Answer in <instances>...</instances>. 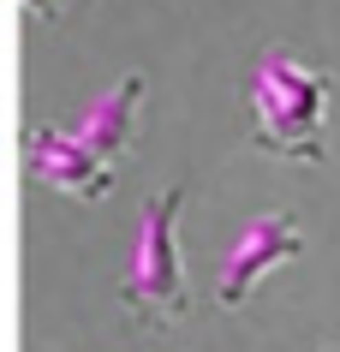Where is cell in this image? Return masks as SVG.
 <instances>
[{
    "instance_id": "1",
    "label": "cell",
    "mask_w": 340,
    "mask_h": 352,
    "mask_svg": "<svg viewBox=\"0 0 340 352\" xmlns=\"http://www.w3.org/2000/svg\"><path fill=\"white\" fill-rule=\"evenodd\" d=\"M245 102H251V144L275 162L322 167L328 162V102L335 78L322 66H304L293 48L269 42L245 72Z\"/></svg>"
},
{
    "instance_id": "2",
    "label": "cell",
    "mask_w": 340,
    "mask_h": 352,
    "mask_svg": "<svg viewBox=\"0 0 340 352\" xmlns=\"http://www.w3.org/2000/svg\"><path fill=\"white\" fill-rule=\"evenodd\" d=\"M191 191L168 186L155 191L144 215H137L132 251H126V275H120V305L144 334H173L191 316V280L179 257V209Z\"/></svg>"
},
{
    "instance_id": "3",
    "label": "cell",
    "mask_w": 340,
    "mask_h": 352,
    "mask_svg": "<svg viewBox=\"0 0 340 352\" xmlns=\"http://www.w3.org/2000/svg\"><path fill=\"white\" fill-rule=\"evenodd\" d=\"M299 257H304V221L293 209H263V215L239 221L233 245L221 251V269H215V305L221 311H245L251 293L275 269H286Z\"/></svg>"
},
{
    "instance_id": "4",
    "label": "cell",
    "mask_w": 340,
    "mask_h": 352,
    "mask_svg": "<svg viewBox=\"0 0 340 352\" xmlns=\"http://www.w3.org/2000/svg\"><path fill=\"white\" fill-rule=\"evenodd\" d=\"M24 173L36 186L72 197V204H102L113 197V162L84 149L66 126H30L24 131Z\"/></svg>"
},
{
    "instance_id": "5",
    "label": "cell",
    "mask_w": 340,
    "mask_h": 352,
    "mask_svg": "<svg viewBox=\"0 0 340 352\" xmlns=\"http://www.w3.org/2000/svg\"><path fill=\"white\" fill-rule=\"evenodd\" d=\"M137 102H144V72H126L113 90H102L95 102H84L66 131H72L84 149H95L102 162H120V155L132 149V131H137Z\"/></svg>"
},
{
    "instance_id": "6",
    "label": "cell",
    "mask_w": 340,
    "mask_h": 352,
    "mask_svg": "<svg viewBox=\"0 0 340 352\" xmlns=\"http://www.w3.org/2000/svg\"><path fill=\"white\" fill-rule=\"evenodd\" d=\"M66 6H72V0H24V19L30 24H60Z\"/></svg>"
},
{
    "instance_id": "7",
    "label": "cell",
    "mask_w": 340,
    "mask_h": 352,
    "mask_svg": "<svg viewBox=\"0 0 340 352\" xmlns=\"http://www.w3.org/2000/svg\"><path fill=\"white\" fill-rule=\"evenodd\" d=\"M322 352H335V346H322Z\"/></svg>"
}]
</instances>
